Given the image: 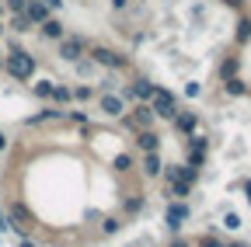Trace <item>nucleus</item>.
<instances>
[{"mask_svg": "<svg viewBox=\"0 0 251 247\" xmlns=\"http://www.w3.org/2000/svg\"><path fill=\"white\" fill-rule=\"evenodd\" d=\"M0 73L11 77V80H18V84H31L35 73H39V59L31 56L28 49H11L4 56V70H0Z\"/></svg>", "mask_w": 251, "mask_h": 247, "instance_id": "f257e3e1", "label": "nucleus"}, {"mask_svg": "<svg viewBox=\"0 0 251 247\" xmlns=\"http://www.w3.org/2000/svg\"><path fill=\"white\" fill-rule=\"evenodd\" d=\"M87 59L98 70H105V73H126V70L133 67L126 52H119L112 45H101V42H87Z\"/></svg>", "mask_w": 251, "mask_h": 247, "instance_id": "f03ea898", "label": "nucleus"}, {"mask_svg": "<svg viewBox=\"0 0 251 247\" xmlns=\"http://www.w3.org/2000/svg\"><path fill=\"white\" fill-rule=\"evenodd\" d=\"M150 105V112H153V118L157 122H171L175 115H178V94H175V90L171 87H161V84H157V90H153V98L147 101Z\"/></svg>", "mask_w": 251, "mask_h": 247, "instance_id": "7ed1b4c3", "label": "nucleus"}, {"mask_svg": "<svg viewBox=\"0 0 251 247\" xmlns=\"http://www.w3.org/2000/svg\"><path fill=\"white\" fill-rule=\"evenodd\" d=\"M52 45H56V63H70L74 67L77 59L87 56V39L84 35H70L67 32V35H63L59 42H52Z\"/></svg>", "mask_w": 251, "mask_h": 247, "instance_id": "20e7f679", "label": "nucleus"}, {"mask_svg": "<svg viewBox=\"0 0 251 247\" xmlns=\"http://www.w3.org/2000/svg\"><path fill=\"white\" fill-rule=\"evenodd\" d=\"M153 90H157V84H153L150 77H133L129 84H119V98H122L126 105H129V101H133V105H136V101L147 105V101L153 98Z\"/></svg>", "mask_w": 251, "mask_h": 247, "instance_id": "39448f33", "label": "nucleus"}, {"mask_svg": "<svg viewBox=\"0 0 251 247\" xmlns=\"http://www.w3.org/2000/svg\"><path fill=\"white\" fill-rule=\"evenodd\" d=\"M188 220H192V205L181 202V199H168V205H164V230L175 237V233H181V226Z\"/></svg>", "mask_w": 251, "mask_h": 247, "instance_id": "423d86ee", "label": "nucleus"}, {"mask_svg": "<svg viewBox=\"0 0 251 247\" xmlns=\"http://www.w3.org/2000/svg\"><path fill=\"white\" fill-rule=\"evenodd\" d=\"M206 157H209V136H206V133L185 136V164L202 171V167H206Z\"/></svg>", "mask_w": 251, "mask_h": 247, "instance_id": "0eeeda50", "label": "nucleus"}, {"mask_svg": "<svg viewBox=\"0 0 251 247\" xmlns=\"http://www.w3.org/2000/svg\"><path fill=\"white\" fill-rule=\"evenodd\" d=\"M168 126L185 139V136H192V133H199V112H192V108H178V115L168 122Z\"/></svg>", "mask_w": 251, "mask_h": 247, "instance_id": "6e6552de", "label": "nucleus"}, {"mask_svg": "<svg viewBox=\"0 0 251 247\" xmlns=\"http://www.w3.org/2000/svg\"><path fill=\"white\" fill-rule=\"evenodd\" d=\"M161 133L157 129H136L133 133V150L136 153H153V150H161Z\"/></svg>", "mask_w": 251, "mask_h": 247, "instance_id": "1a4fd4ad", "label": "nucleus"}, {"mask_svg": "<svg viewBox=\"0 0 251 247\" xmlns=\"http://www.w3.org/2000/svg\"><path fill=\"white\" fill-rule=\"evenodd\" d=\"M164 171V157H161V150H153V153H140V174L147 181H157Z\"/></svg>", "mask_w": 251, "mask_h": 247, "instance_id": "9d476101", "label": "nucleus"}, {"mask_svg": "<svg viewBox=\"0 0 251 247\" xmlns=\"http://www.w3.org/2000/svg\"><path fill=\"white\" fill-rule=\"evenodd\" d=\"M35 35H39L42 42H59L63 35H67V24H63V18L52 14V18H46V21L35 28Z\"/></svg>", "mask_w": 251, "mask_h": 247, "instance_id": "9b49d317", "label": "nucleus"}, {"mask_svg": "<svg viewBox=\"0 0 251 247\" xmlns=\"http://www.w3.org/2000/svg\"><path fill=\"white\" fill-rule=\"evenodd\" d=\"M49 122H63V108H56V105H42L31 118H25V126H28V129H39V126H49Z\"/></svg>", "mask_w": 251, "mask_h": 247, "instance_id": "f8f14e48", "label": "nucleus"}, {"mask_svg": "<svg viewBox=\"0 0 251 247\" xmlns=\"http://www.w3.org/2000/svg\"><path fill=\"white\" fill-rule=\"evenodd\" d=\"M98 112L105 118H122L126 115V101L119 98V90H115V94H98Z\"/></svg>", "mask_w": 251, "mask_h": 247, "instance_id": "ddd939ff", "label": "nucleus"}, {"mask_svg": "<svg viewBox=\"0 0 251 247\" xmlns=\"http://www.w3.org/2000/svg\"><path fill=\"white\" fill-rule=\"evenodd\" d=\"M129 118H133V126H136V129H153V126H157V118H153L150 105H143V101H136V105H133Z\"/></svg>", "mask_w": 251, "mask_h": 247, "instance_id": "4468645a", "label": "nucleus"}, {"mask_svg": "<svg viewBox=\"0 0 251 247\" xmlns=\"http://www.w3.org/2000/svg\"><path fill=\"white\" fill-rule=\"evenodd\" d=\"M230 77H241V56L237 52H227L224 59H220V84L230 80Z\"/></svg>", "mask_w": 251, "mask_h": 247, "instance_id": "2eb2a0df", "label": "nucleus"}, {"mask_svg": "<svg viewBox=\"0 0 251 247\" xmlns=\"http://www.w3.org/2000/svg\"><path fill=\"white\" fill-rule=\"evenodd\" d=\"M49 105H56V108H70V105H74V90H70V84L56 80V84H52V98H49Z\"/></svg>", "mask_w": 251, "mask_h": 247, "instance_id": "dca6fc26", "label": "nucleus"}, {"mask_svg": "<svg viewBox=\"0 0 251 247\" xmlns=\"http://www.w3.org/2000/svg\"><path fill=\"white\" fill-rule=\"evenodd\" d=\"M220 90H224V98H244L248 90H251V84L244 77H230V80L220 84Z\"/></svg>", "mask_w": 251, "mask_h": 247, "instance_id": "f3484780", "label": "nucleus"}, {"mask_svg": "<svg viewBox=\"0 0 251 247\" xmlns=\"http://www.w3.org/2000/svg\"><path fill=\"white\" fill-rule=\"evenodd\" d=\"M192 188H196V184H188V181H178V178H171V181H168V188H164V199H181V202H188Z\"/></svg>", "mask_w": 251, "mask_h": 247, "instance_id": "a211bd4d", "label": "nucleus"}, {"mask_svg": "<svg viewBox=\"0 0 251 247\" xmlns=\"http://www.w3.org/2000/svg\"><path fill=\"white\" fill-rule=\"evenodd\" d=\"M25 18H28L31 24L39 28V24H42L46 18H52V11H49V7L42 4V0H28V7H25Z\"/></svg>", "mask_w": 251, "mask_h": 247, "instance_id": "6ab92c4d", "label": "nucleus"}, {"mask_svg": "<svg viewBox=\"0 0 251 247\" xmlns=\"http://www.w3.org/2000/svg\"><path fill=\"white\" fill-rule=\"evenodd\" d=\"M234 42L244 49V45H251V14L248 11H241L237 14V32H234Z\"/></svg>", "mask_w": 251, "mask_h": 247, "instance_id": "aec40b11", "label": "nucleus"}, {"mask_svg": "<svg viewBox=\"0 0 251 247\" xmlns=\"http://www.w3.org/2000/svg\"><path fill=\"white\" fill-rule=\"evenodd\" d=\"M147 209V195H126L119 205V216H140Z\"/></svg>", "mask_w": 251, "mask_h": 247, "instance_id": "412c9836", "label": "nucleus"}, {"mask_svg": "<svg viewBox=\"0 0 251 247\" xmlns=\"http://www.w3.org/2000/svg\"><path fill=\"white\" fill-rule=\"evenodd\" d=\"M4 24L11 28L14 35H31V32H35V24H31L25 14H7V18H4Z\"/></svg>", "mask_w": 251, "mask_h": 247, "instance_id": "4be33fe9", "label": "nucleus"}, {"mask_svg": "<svg viewBox=\"0 0 251 247\" xmlns=\"http://www.w3.org/2000/svg\"><path fill=\"white\" fill-rule=\"evenodd\" d=\"M133 167H136L133 150H122V153H115V157H112V171H115V174H129Z\"/></svg>", "mask_w": 251, "mask_h": 247, "instance_id": "5701e85b", "label": "nucleus"}, {"mask_svg": "<svg viewBox=\"0 0 251 247\" xmlns=\"http://www.w3.org/2000/svg\"><path fill=\"white\" fill-rule=\"evenodd\" d=\"M52 84H56V80H49V77H35V80H31V98H39V101L49 105V98H52Z\"/></svg>", "mask_w": 251, "mask_h": 247, "instance_id": "b1692460", "label": "nucleus"}, {"mask_svg": "<svg viewBox=\"0 0 251 247\" xmlns=\"http://www.w3.org/2000/svg\"><path fill=\"white\" fill-rule=\"evenodd\" d=\"M74 90V105H91L94 98H98V90H94L91 84H70Z\"/></svg>", "mask_w": 251, "mask_h": 247, "instance_id": "393cba45", "label": "nucleus"}, {"mask_svg": "<svg viewBox=\"0 0 251 247\" xmlns=\"http://www.w3.org/2000/svg\"><path fill=\"white\" fill-rule=\"evenodd\" d=\"M63 122H74L80 129H91V115L84 108H63Z\"/></svg>", "mask_w": 251, "mask_h": 247, "instance_id": "a878e982", "label": "nucleus"}, {"mask_svg": "<svg viewBox=\"0 0 251 247\" xmlns=\"http://www.w3.org/2000/svg\"><path fill=\"white\" fill-rule=\"evenodd\" d=\"M224 244H227V240L220 237L216 230H209V233H199V237L192 240V247H224Z\"/></svg>", "mask_w": 251, "mask_h": 247, "instance_id": "bb28decb", "label": "nucleus"}, {"mask_svg": "<svg viewBox=\"0 0 251 247\" xmlns=\"http://www.w3.org/2000/svg\"><path fill=\"white\" fill-rule=\"evenodd\" d=\"M122 230V216L115 212V216H101V237H115Z\"/></svg>", "mask_w": 251, "mask_h": 247, "instance_id": "cd10ccee", "label": "nucleus"}, {"mask_svg": "<svg viewBox=\"0 0 251 247\" xmlns=\"http://www.w3.org/2000/svg\"><path fill=\"white\" fill-rule=\"evenodd\" d=\"M94 90H98V94H115V90H119V73H105Z\"/></svg>", "mask_w": 251, "mask_h": 247, "instance_id": "c85d7f7f", "label": "nucleus"}, {"mask_svg": "<svg viewBox=\"0 0 251 247\" xmlns=\"http://www.w3.org/2000/svg\"><path fill=\"white\" fill-rule=\"evenodd\" d=\"M94 70H98V67H94L91 63V59L84 56V59H77V63H74V73L80 77V80H87V77H94Z\"/></svg>", "mask_w": 251, "mask_h": 247, "instance_id": "c756f323", "label": "nucleus"}, {"mask_svg": "<svg viewBox=\"0 0 251 247\" xmlns=\"http://www.w3.org/2000/svg\"><path fill=\"white\" fill-rule=\"evenodd\" d=\"M224 230H230V233H234V230H241V216H237L234 209H227V212H224Z\"/></svg>", "mask_w": 251, "mask_h": 247, "instance_id": "7c9ffc66", "label": "nucleus"}, {"mask_svg": "<svg viewBox=\"0 0 251 247\" xmlns=\"http://www.w3.org/2000/svg\"><path fill=\"white\" fill-rule=\"evenodd\" d=\"M25 7H28V0H4L7 14H25Z\"/></svg>", "mask_w": 251, "mask_h": 247, "instance_id": "2f4dec72", "label": "nucleus"}, {"mask_svg": "<svg viewBox=\"0 0 251 247\" xmlns=\"http://www.w3.org/2000/svg\"><path fill=\"white\" fill-rule=\"evenodd\" d=\"M185 98H202V84L199 80H188L185 84Z\"/></svg>", "mask_w": 251, "mask_h": 247, "instance_id": "473e14b6", "label": "nucleus"}, {"mask_svg": "<svg viewBox=\"0 0 251 247\" xmlns=\"http://www.w3.org/2000/svg\"><path fill=\"white\" fill-rule=\"evenodd\" d=\"M108 7H112L115 14H126V11L133 7V0H108Z\"/></svg>", "mask_w": 251, "mask_h": 247, "instance_id": "72a5a7b5", "label": "nucleus"}, {"mask_svg": "<svg viewBox=\"0 0 251 247\" xmlns=\"http://www.w3.org/2000/svg\"><path fill=\"white\" fill-rule=\"evenodd\" d=\"M7 230H14V223H11V216L4 212V205H0V233H7Z\"/></svg>", "mask_w": 251, "mask_h": 247, "instance_id": "f704fd0d", "label": "nucleus"}, {"mask_svg": "<svg viewBox=\"0 0 251 247\" xmlns=\"http://www.w3.org/2000/svg\"><path fill=\"white\" fill-rule=\"evenodd\" d=\"M168 247H192V240H188V237H181V233H175V237L168 240Z\"/></svg>", "mask_w": 251, "mask_h": 247, "instance_id": "c9c22d12", "label": "nucleus"}, {"mask_svg": "<svg viewBox=\"0 0 251 247\" xmlns=\"http://www.w3.org/2000/svg\"><path fill=\"white\" fill-rule=\"evenodd\" d=\"M220 4H224V7H230V11H237V14L244 11V0H220Z\"/></svg>", "mask_w": 251, "mask_h": 247, "instance_id": "e433bc0d", "label": "nucleus"}, {"mask_svg": "<svg viewBox=\"0 0 251 247\" xmlns=\"http://www.w3.org/2000/svg\"><path fill=\"white\" fill-rule=\"evenodd\" d=\"M237 188H241V192H244V199H248V205H251V178H244V181H241V184H237Z\"/></svg>", "mask_w": 251, "mask_h": 247, "instance_id": "4c0bfd02", "label": "nucleus"}, {"mask_svg": "<svg viewBox=\"0 0 251 247\" xmlns=\"http://www.w3.org/2000/svg\"><path fill=\"white\" fill-rule=\"evenodd\" d=\"M42 4H46V7L56 14V11H63V4H67V0H42Z\"/></svg>", "mask_w": 251, "mask_h": 247, "instance_id": "58836bf2", "label": "nucleus"}, {"mask_svg": "<svg viewBox=\"0 0 251 247\" xmlns=\"http://www.w3.org/2000/svg\"><path fill=\"white\" fill-rule=\"evenodd\" d=\"M224 247H251V244H248V240H227Z\"/></svg>", "mask_w": 251, "mask_h": 247, "instance_id": "ea45409f", "label": "nucleus"}, {"mask_svg": "<svg viewBox=\"0 0 251 247\" xmlns=\"http://www.w3.org/2000/svg\"><path fill=\"white\" fill-rule=\"evenodd\" d=\"M18 247H39V244L31 240V237H21V244H18Z\"/></svg>", "mask_w": 251, "mask_h": 247, "instance_id": "a19ab883", "label": "nucleus"}, {"mask_svg": "<svg viewBox=\"0 0 251 247\" xmlns=\"http://www.w3.org/2000/svg\"><path fill=\"white\" fill-rule=\"evenodd\" d=\"M4 150H7V133L0 129V153H4Z\"/></svg>", "mask_w": 251, "mask_h": 247, "instance_id": "79ce46f5", "label": "nucleus"}, {"mask_svg": "<svg viewBox=\"0 0 251 247\" xmlns=\"http://www.w3.org/2000/svg\"><path fill=\"white\" fill-rule=\"evenodd\" d=\"M7 18V11H4V0H0V21H4Z\"/></svg>", "mask_w": 251, "mask_h": 247, "instance_id": "37998d69", "label": "nucleus"}, {"mask_svg": "<svg viewBox=\"0 0 251 247\" xmlns=\"http://www.w3.org/2000/svg\"><path fill=\"white\" fill-rule=\"evenodd\" d=\"M0 70H4V45H0Z\"/></svg>", "mask_w": 251, "mask_h": 247, "instance_id": "c03bdc74", "label": "nucleus"}, {"mask_svg": "<svg viewBox=\"0 0 251 247\" xmlns=\"http://www.w3.org/2000/svg\"><path fill=\"white\" fill-rule=\"evenodd\" d=\"M46 247H67V244H46Z\"/></svg>", "mask_w": 251, "mask_h": 247, "instance_id": "a18cd8bd", "label": "nucleus"}, {"mask_svg": "<svg viewBox=\"0 0 251 247\" xmlns=\"http://www.w3.org/2000/svg\"><path fill=\"white\" fill-rule=\"evenodd\" d=\"M136 4H147V0H136Z\"/></svg>", "mask_w": 251, "mask_h": 247, "instance_id": "49530a36", "label": "nucleus"}, {"mask_svg": "<svg viewBox=\"0 0 251 247\" xmlns=\"http://www.w3.org/2000/svg\"><path fill=\"white\" fill-rule=\"evenodd\" d=\"M248 94H251V90H248Z\"/></svg>", "mask_w": 251, "mask_h": 247, "instance_id": "de8ad7c7", "label": "nucleus"}]
</instances>
